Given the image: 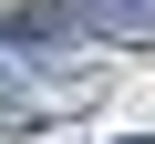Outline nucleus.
<instances>
[{
    "label": "nucleus",
    "instance_id": "nucleus-1",
    "mask_svg": "<svg viewBox=\"0 0 155 144\" xmlns=\"http://www.w3.org/2000/svg\"><path fill=\"white\" fill-rule=\"evenodd\" d=\"M83 41H155V0H62Z\"/></svg>",
    "mask_w": 155,
    "mask_h": 144
},
{
    "label": "nucleus",
    "instance_id": "nucleus-2",
    "mask_svg": "<svg viewBox=\"0 0 155 144\" xmlns=\"http://www.w3.org/2000/svg\"><path fill=\"white\" fill-rule=\"evenodd\" d=\"M21 93H31V72H21L11 52H0V113H21Z\"/></svg>",
    "mask_w": 155,
    "mask_h": 144
},
{
    "label": "nucleus",
    "instance_id": "nucleus-3",
    "mask_svg": "<svg viewBox=\"0 0 155 144\" xmlns=\"http://www.w3.org/2000/svg\"><path fill=\"white\" fill-rule=\"evenodd\" d=\"M134 144H155V134H134Z\"/></svg>",
    "mask_w": 155,
    "mask_h": 144
}]
</instances>
